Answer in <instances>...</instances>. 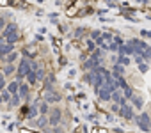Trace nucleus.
<instances>
[{"instance_id": "1", "label": "nucleus", "mask_w": 151, "mask_h": 133, "mask_svg": "<svg viewBox=\"0 0 151 133\" xmlns=\"http://www.w3.org/2000/svg\"><path fill=\"white\" fill-rule=\"evenodd\" d=\"M18 25L16 23H7L6 27H4V30H2V37H4V41L6 43H11V44H14L16 41H18Z\"/></svg>"}, {"instance_id": "2", "label": "nucleus", "mask_w": 151, "mask_h": 133, "mask_svg": "<svg viewBox=\"0 0 151 133\" xmlns=\"http://www.w3.org/2000/svg\"><path fill=\"white\" fill-rule=\"evenodd\" d=\"M101 64V50H98V51H94L93 53V57L89 59V60H86L84 62V69H96L98 66Z\"/></svg>"}, {"instance_id": "3", "label": "nucleus", "mask_w": 151, "mask_h": 133, "mask_svg": "<svg viewBox=\"0 0 151 133\" xmlns=\"http://www.w3.org/2000/svg\"><path fill=\"white\" fill-rule=\"evenodd\" d=\"M29 71H32V69H30V62H29L27 59H22V60H20V66L16 68V77H18V80H22L23 77H27Z\"/></svg>"}, {"instance_id": "4", "label": "nucleus", "mask_w": 151, "mask_h": 133, "mask_svg": "<svg viewBox=\"0 0 151 133\" xmlns=\"http://www.w3.org/2000/svg\"><path fill=\"white\" fill-rule=\"evenodd\" d=\"M137 124L142 131H149V124H151V119H149V114H140L137 117Z\"/></svg>"}, {"instance_id": "5", "label": "nucleus", "mask_w": 151, "mask_h": 133, "mask_svg": "<svg viewBox=\"0 0 151 133\" xmlns=\"http://www.w3.org/2000/svg\"><path fill=\"white\" fill-rule=\"evenodd\" d=\"M45 101L50 105V103H59L60 101V94L59 92H55V91H46V94H45Z\"/></svg>"}, {"instance_id": "6", "label": "nucleus", "mask_w": 151, "mask_h": 133, "mask_svg": "<svg viewBox=\"0 0 151 133\" xmlns=\"http://www.w3.org/2000/svg\"><path fill=\"white\" fill-rule=\"evenodd\" d=\"M119 112H121V117H124L126 121L133 119V108H132L130 105H123V107H119Z\"/></svg>"}, {"instance_id": "7", "label": "nucleus", "mask_w": 151, "mask_h": 133, "mask_svg": "<svg viewBox=\"0 0 151 133\" xmlns=\"http://www.w3.org/2000/svg\"><path fill=\"white\" fill-rule=\"evenodd\" d=\"M96 94H98V98L101 99V101H110V91L103 85V87H100L98 91H94Z\"/></svg>"}, {"instance_id": "8", "label": "nucleus", "mask_w": 151, "mask_h": 133, "mask_svg": "<svg viewBox=\"0 0 151 133\" xmlns=\"http://www.w3.org/2000/svg\"><path fill=\"white\" fill-rule=\"evenodd\" d=\"M60 119H62V112H60L59 108H55V110L50 114V119H48V122L55 126V124H59V122H60Z\"/></svg>"}, {"instance_id": "9", "label": "nucleus", "mask_w": 151, "mask_h": 133, "mask_svg": "<svg viewBox=\"0 0 151 133\" xmlns=\"http://www.w3.org/2000/svg\"><path fill=\"white\" fill-rule=\"evenodd\" d=\"M11 51H13V44L11 43H0V59H4Z\"/></svg>"}, {"instance_id": "10", "label": "nucleus", "mask_w": 151, "mask_h": 133, "mask_svg": "<svg viewBox=\"0 0 151 133\" xmlns=\"http://www.w3.org/2000/svg\"><path fill=\"white\" fill-rule=\"evenodd\" d=\"M18 96H20L23 101L29 99V85H27V84H20V87H18Z\"/></svg>"}, {"instance_id": "11", "label": "nucleus", "mask_w": 151, "mask_h": 133, "mask_svg": "<svg viewBox=\"0 0 151 133\" xmlns=\"http://www.w3.org/2000/svg\"><path fill=\"white\" fill-rule=\"evenodd\" d=\"M123 73H124V66H121V64H116L114 68H112V75H114V78L121 77Z\"/></svg>"}, {"instance_id": "12", "label": "nucleus", "mask_w": 151, "mask_h": 133, "mask_svg": "<svg viewBox=\"0 0 151 133\" xmlns=\"http://www.w3.org/2000/svg\"><path fill=\"white\" fill-rule=\"evenodd\" d=\"M130 99H132V103H133L135 108H142V107H144V99H142L140 96H132Z\"/></svg>"}, {"instance_id": "13", "label": "nucleus", "mask_w": 151, "mask_h": 133, "mask_svg": "<svg viewBox=\"0 0 151 133\" xmlns=\"http://www.w3.org/2000/svg\"><path fill=\"white\" fill-rule=\"evenodd\" d=\"M18 87H20V82H11V84H7V91H9L11 94H18Z\"/></svg>"}, {"instance_id": "14", "label": "nucleus", "mask_w": 151, "mask_h": 133, "mask_svg": "<svg viewBox=\"0 0 151 133\" xmlns=\"http://www.w3.org/2000/svg\"><path fill=\"white\" fill-rule=\"evenodd\" d=\"M27 82H29L30 85H34V84L37 82V75H36V71H29V73H27Z\"/></svg>"}, {"instance_id": "15", "label": "nucleus", "mask_w": 151, "mask_h": 133, "mask_svg": "<svg viewBox=\"0 0 151 133\" xmlns=\"http://www.w3.org/2000/svg\"><path fill=\"white\" fill-rule=\"evenodd\" d=\"M22 103V98L18 96V94H11V99H9V105L11 107H18Z\"/></svg>"}, {"instance_id": "16", "label": "nucleus", "mask_w": 151, "mask_h": 133, "mask_svg": "<svg viewBox=\"0 0 151 133\" xmlns=\"http://www.w3.org/2000/svg\"><path fill=\"white\" fill-rule=\"evenodd\" d=\"M37 114H39V110H37V107L34 105V107H30V108H29L27 117H29V119H34V117H37Z\"/></svg>"}, {"instance_id": "17", "label": "nucleus", "mask_w": 151, "mask_h": 133, "mask_svg": "<svg viewBox=\"0 0 151 133\" xmlns=\"http://www.w3.org/2000/svg\"><path fill=\"white\" fill-rule=\"evenodd\" d=\"M13 71H16V68H14V64H7L6 68H4V77H9V75H13Z\"/></svg>"}, {"instance_id": "18", "label": "nucleus", "mask_w": 151, "mask_h": 133, "mask_svg": "<svg viewBox=\"0 0 151 133\" xmlns=\"http://www.w3.org/2000/svg\"><path fill=\"white\" fill-rule=\"evenodd\" d=\"M4 59H6V62H7V64H13V62H14V60L18 59V53H14V51H11V53H7V55H6Z\"/></svg>"}, {"instance_id": "19", "label": "nucleus", "mask_w": 151, "mask_h": 133, "mask_svg": "<svg viewBox=\"0 0 151 133\" xmlns=\"http://www.w3.org/2000/svg\"><path fill=\"white\" fill-rule=\"evenodd\" d=\"M116 62H117V64H121V66H128V64H130V59H128V57H124V55H119V59H117Z\"/></svg>"}, {"instance_id": "20", "label": "nucleus", "mask_w": 151, "mask_h": 133, "mask_svg": "<svg viewBox=\"0 0 151 133\" xmlns=\"http://www.w3.org/2000/svg\"><path fill=\"white\" fill-rule=\"evenodd\" d=\"M37 110H39V114H41V115H46V114H48V103H46V101H43V103H41V107H39Z\"/></svg>"}, {"instance_id": "21", "label": "nucleus", "mask_w": 151, "mask_h": 133, "mask_svg": "<svg viewBox=\"0 0 151 133\" xmlns=\"http://www.w3.org/2000/svg\"><path fill=\"white\" fill-rule=\"evenodd\" d=\"M53 80H55V77H53V75H50V77L46 78V82H45V87H46V91H50V89H52V84H53Z\"/></svg>"}, {"instance_id": "22", "label": "nucleus", "mask_w": 151, "mask_h": 133, "mask_svg": "<svg viewBox=\"0 0 151 133\" xmlns=\"http://www.w3.org/2000/svg\"><path fill=\"white\" fill-rule=\"evenodd\" d=\"M46 124H48V119H46L45 115H41V117L37 119V126H39V128H45Z\"/></svg>"}, {"instance_id": "23", "label": "nucleus", "mask_w": 151, "mask_h": 133, "mask_svg": "<svg viewBox=\"0 0 151 133\" xmlns=\"http://www.w3.org/2000/svg\"><path fill=\"white\" fill-rule=\"evenodd\" d=\"M4 89H6V77L0 75V92H2Z\"/></svg>"}, {"instance_id": "24", "label": "nucleus", "mask_w": 151, "mask_h": 133, "mask_svg": "<svg viewBox=\"0 0 151 133\" xmlns=\"http://www.w3.org/2000/svg\"><path fill=\"white\" fill-rule=\"evenodd\" d=\"M94 48H96V43H94L93 39H91V41H87V50H94Z\"/></svg>"}, {"instance_id": "25", "label": "nucleus", "mask_w": 151, "mask_h": 133, "mask_svg": "<svg viewBox=\"0 0 151 133\" xmlns=\"http://www.w3.org/2000/svg\"><path fill=\"white\" fill-rule=\"evenodd\" d=\"M109 48H110V51H117L119 44H117V43H110V46H109Z\"/></svg>"}, {"instance_id": "26", "label": "nucleus", "mask_w": 151, "mask_h": 133, "mask_svg": "<svg viewBox=\"0 0 151 133\" xmlns=\"http://www.w3.org/2000/svg\"><path fill=\"white\" fill-rule=\"evenodd\" d=\"M139 68H140V71H142V73H146V71H147V64L140 62V64H139Z\"/></svg>"}, {"instance_id": "27", "label": "nucleus", "mask_w": 151, "mask_h": 133, "mask_svg": "<svg viewBox=\"0 0 151 133\" xmlns=\"http://www.w3.org/2000/svg\"><path fill=\"white\" fill-rule=\"evenodd\" d=\"M4 27H6V20H4V18H0V32L4 30Z\"/></svg>"}, {"instance_id": "28", "label": "nucleus", "mask_w": 151, "mask_h": 133, "mask_svg": "<svg viewBox=\"0 0 151 133\" xmlns=\"http://www.w3.org/2000/svg\"><path fill=\"white\" fill-rule=\"evenodd\" d=\"M100 36H101V32H100V30H94V32H93V39H98Z\"/></svg>"}, {"instance_id": "29", "label": "nucleus", "mask_w": 151, "mask_h": 133, "mask_svg": "<svg viewBox=\"0 0 151 133\" xmlns=\"http://www.w3.org/2000/svg\"><path fill=\"white\" fill-rule=\"evenodd\" d=\"M114 43H117V44L121 46V44H123V39H121L119 36H116V37H114Z\"/></svg>"}, {"instance_id": "30", "label": "nucleus", "mask_w": 151, "mask_h": 133, "mask_svg": "<svg viewBox=\"0 0 151 133\" xmlns=\"http://www.w3.org/2000/svg\"><path fill=\"white\" fill-rule=\"evenodd\" d=\"M82 32H84V30H82V29H78L77 32H75V36H77V37H80V36H82Z\"/></svg>"}, {"instance_id": "31", "label": "nucleus", "mask_w": 151, "mask_h": 133, "mask_svg": "<svg viewBox=\"0 0 151 133\" xmlns=\"http://www.w3.org/2000/svg\"><path fill=\"white\" fill-rule=\"evenodd\" d=\"M142 36H146V37H151V32H147V30H142Z\"/></svg>"}, {"instance_id": "32", "label": "nucleus", "mask_w": 151, "mask_h": 133, "mask_svg": "<svg viewBox=\"0 0 151 133\" xmlns=\"http://www.w3.org/2000/svg\"><path fill=\"white\" fill-rule=\"evenodd\" d=\"M0 103H2V96H0Z\"/></svg>"}, {"instance_id": "33", "label": "nucleus", "mask_w": 151, "mask_h": 133, "mask_svg": "<svg viewBox=\"0 0 151 133\" xmlns=\"http://www.w3.org/2000/svg\"><path fill=\"white\" fill-rule=\"evenodd\" d=\"M37 2H45V0H37Z\"/></svg>"}]
</instances>
